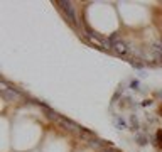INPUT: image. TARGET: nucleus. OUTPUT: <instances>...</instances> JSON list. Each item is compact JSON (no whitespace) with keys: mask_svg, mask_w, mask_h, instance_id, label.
<instances>
[{"mask_svg":"<svg viewBox=\"0 0 162 152\" xmlns=\"http://www.w3.org/2000/svg\"><path fill=\"white\" fill-rule=\"evenodd\" d=\"M132 88H134V90H139V81H132Z\"/></svg>","mask_w":162,"mask_h":152,"instance_id":"f257e3e1","label":"nucleus"}]
</instances>
